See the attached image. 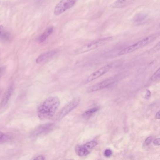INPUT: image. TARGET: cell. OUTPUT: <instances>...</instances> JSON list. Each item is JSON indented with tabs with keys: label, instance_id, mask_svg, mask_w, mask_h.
I'll return each instance as SVG.
<instances>
[{
	"label": "cell",
	"instance_id": "6da1fadb",
	"mask_svg": "<svg viewBox=\"0 0 160 160\" xmlns=\"http://www.w3.org/2000/svg\"><path fill=\"white\" fill-rule=\"evenodd\" d=\"M60 104V101L58 97H49L38 108V116L41 120L50 119L55 113Z\"/></svg>",
	"mask_w": 160,
	"mask_h": 160
},
{
	"label": "cell",
	"instance_id": "7a4b0ae2",
	"mask_svg": "<svg viewBox=\"0 0 160 160\" xmlns=\"http://www.w3.org/2000/svg\"><path fill=\"white\" fill-rule=\"evenodd\" d=\"M113 38L112 37H108L102 39H99L95 41H92L90 43L85 45L84 46L80 47V48L77 49L75 51V54H81L86 53L87 52L91 51L95 49H97L100 47L105 45L107 43L112 41Z\"/></svg>",
	"mask_w": 160,
	"mask_h": 160
},
{
	"label": "cell",
	"instance_id": "3957f363",
	"mask_svg": "<svg viewBox=\"0 0 160 160\" xmlns=\"http://www.w3.org/2000/svg\"><path fill=\"white\" fill-rule=\"evenodd\" d=\"M157 37V34H153V35H150L149 36L146 37L142 40L136 42V43L122 49L118 53V55L119 56H121V55L132 53L133 52L137 50L138 49L149 44L150 42L155 40Z\"/></svg>",
	"mask_w": 160,
	"mask_h": 160
},
{
	"label": "cell",
	"instance_id": "277c9868",
	"mask_svg": "<svg viewBox=\"0 0 160 160\" xmlns=\"http://www.w3.org/2000/svg\"><path fill=\"white\" fill-rule=\"evenodd\" d=\"M80 102V98L77 97L72 100L68 103H67L62 108L58 114L57 120L59 121L63 119L64 117L68 115L72 110L78 105Z\"/></svg>",
	"mask_w": 160,
	"mask_h": 160
},
{
	"label": "cell",
	"instance_id": "5b68a950",
	"mask_svg": "<svg viewBox=\"0 0 160 160\" xmlns=\"http://www.w3.org/2000/svg\"><path fill=\"white\" fill-rule=\"evenodd\" d=\"M95 141H90L84 145H78L75 147V151L77 155L80 157L85 156L90 153L92 150L97 145Z\"/></svg>",
	"mask_w": 160,
	"mask_h": 160
},
{
	"label": "cell",
	"instance_id": "8992f818",
	"mask_svg": "<svg viewBox=\"0 0 160 160\" xmlns=\"http://www.w3.org/2000/svg\"><path fill=\"white\" fill-rule=\"evenodd\" d=\"M77 0H61L56 5L54 9V14L60 15L68 9L71 8L76 4Z\"/></svg>",
	"mask_w": 160,
	"mask_h": 160
},
{
	"label": "cell",
	"instance_id": "52a82bcc",
	"mask_svg": "<svg viewBox=\"0 0 160 160\" xmlns=\"http://www.w3.org/2000/svg\"><path fill=\"white\" fill-rule=\"evenodd\" d=\"M113 63H110L95 71L88 77L87 80L85 81V84L90 83L92 81L96 80L97 78L101 77V76H103L107 72H109L110 70H111L113 68Z\"/></svg>",
	"mask_w": 160,
	"mask_h": 160
},
{
	"label": "cell",
	"instance_id": "ba28073f",
	"mask_svg": "<svg viewBox=\"0 0 160 160\" xmlns=\"http://www.w3.org/2000/svg\"><path fill=\"white\" fill-rule=\"evenodd\" d=\"M117 78H108L107 80H104L102 82L97 83L96 84L94 85L91 87L88 88L87 89V92H95L98 91L100 90L105 89L110 85L114 84V83L117 82Z\"/></svg>",
	"mask_w": 160,
	"mask_h": 160
},
{
	"label": "cell",
	"instance_id": "9c48e42d",
	"mask_svg": "<svg viewBox=\"0 0 160 160\" xmlns=\"http://www.w3.org/2000/svg\"><path fill=\"white\" fill-rule=\"evenodd\" d=\"M55 126V124L53 123H48L38 126L32 132L31 136L32 138H36L42 135L47 134L52 131Z\"/></svg>",
	"mask_w": 160,
	"mask_h": 160
},
{
	"label": "cell",
	"instance_id": "30bf717a",
	"mask_svg": "<svg viewBox=\"0 0 160 160\" xmlns=\"http://www.w3.org/2000/svg\"><path fill=\"white\" fill-rule=\"evenodd\" d=\"M13 85H11L7 88L6 91L4 94V96L2 97V100H1V103L0 105V107L1 108H4L7 105V104L9 103V100L11 99V97L12 92H13Z\"/></svg>",
	"mask_w": 160,
	"mask_h": 160
},
{
	"label": "cell",
	"instance_id": "8fae6325",
	"mask_svg": "<svg viewBox=\"0 0 160 160\" xmlns=\"http://www.w3.org/2000/svg\"><path fill=\"white\" fill-rule=\"evenodd\" d=\"M56 53V51L52 50L42 53L37 58L36 63H40L45 62L55 56Z\"/></svg>",
	"mask_w": 160,
	"mask_h": 160
},
{
	"label": "cell",
	"instance_id": "7c38bea8",
	"mask_svg": "<svg viewBox=\"0 0 160 160\" xmlns=\"http://www.w3.org/2000/svg\"><path fill=\"white\" fill-rule=\"evenodd\" d=\"M135 0H116L111 4L112 8H123L132 4Z\"/></svg>",
	"mask_w": 160,
	"mask_h": 160
},
{
	"label": "cell",
	"instance_id": "4fadbf2b",
	"mask_svg": "<svg viewBox=\"0 0 160 160\" xmlns=\"http://www.w3.org/2000/svg\"><path fill=\"white\" fill-rule=\"evenodd\" d=\"M53 32V27H49L46 29L44 33L40 36L39 38V41L40 43H42L47 40V38Z\"/></svg>",
	"mask_w": 160,
	"mask_h": 160
},
{
	"label": "cell",
	"instance_id": "5bb4252c",
	"mask_svg": "<svg viewBox=\"0 0 160 160\" xmlns=\"http://www.w3.org/2000/svg\"><path fill=\"white\" fill-rule=\"evenodd\" d=\"M100 108L98 107H94L87 110V111L84 112V113L82 114V117H84L85 118H89L90 117H91L92 114H94L95 113H96L99 110Z\"/></svg>",
	"mask_w": 160,
	"mask_h": 160
},
{
	"label": "cell",
	"instance_id": "9a60e30c",
	"mask_svg": "<svg viewBox=\"0 0 160 160\" xmlns=\"http://www.w3.org/2000/svg\"><path fill=\"white\" fill-rule=\"evenodd\" d=\"M11 140V137L8 135L0 131V144H3L8 142Z\"/></svg>",
	"mask_w": 160,
	"mask_h": 160
},
{
	"label": "cell",
	"instance_id": "2e32d148",
	"mask_svg": "<svg viewBox=\"0 0 160 160\" xmlns=\"http://www.w3.org/2000/svg\"><path fill=\"white\" fill-rule=\"evenodd\" d=\"M160 68L157 70L154 73L153 75H152V77H151V80L152 81H156L159 80L160 78Z\"/></svg>",
	"mask_w": 160,
	"mask_h": 160
},
{
	"label": "cell",
	"instance_id": "e0dca14e",
	"mask_svg": "<svg viewBox=\"0 0 160 160\" xmlns=\"http://www.w3.org/2000/svg\"><path fill=\"white\" fill-rule=\"evenodd\" d=\"M153 137L150 136V137L146 138V139L145 140L144 144L146 146H149V145H150L151 143L153 142Z\"/></svg>",
	"mask_w": 160,
	"mask_h": 160
},
{
	"label": "cell",
	"instance_id": "ac0fdd59",
	"mask_svg": "<svg viewBox=\"0 0 160 160\" xmlns=\"http://www.w3.org/2000/svg\"><path fill=\"white\" fill-rule=\"evenodd\" d=\"M112 154V151L110 149H107L104 152V155L106 157H110Z\"/></svg>",
	"mask_w": 160,
	"mask_h": 160
},
{
	"label": "cell",
	"instance_id": "d6986e66",
	"mask_svg": "<svg viewBox=\"0 0 160 160\" xmlns=\"http://www.w3.org/2000/svg\"><path fill=\"white\" fill-rule=\"evenodd\" d=\"M160 49V43H158V44L156 45L155 47H154L153 48L151 49L150 50V52L151 53H154V52H156L157 51Z\"/></svg>",
	"mask_w": 160,
	"mask_h": 160
},
{
	"label": "cell",
	"instance_id": "ffe728a7",
	"mask_svg": "<svg viewBox=\"0 0 160 160\" xmlns=\"http://www.w3.org/2000/svg\"><path fill=\"white\" fill-rule=\"evenodd\" d=\"M153 144L154 146H160V138H157L154 140H153Z\"/></svg>",
	"mask_w": 160,
	"mask_h": 160
},
{
	"label": "cell",
	"instance_id": "44dd1931",
	"mask_svg": "<svg viewBox=\"0 0 160 160\" xmlns=\"http://www.w3.org/2000/svg\"><path fill=\"white\" fill-rule=\"evenodd\" d=\"M33 159V160H44L45 159V158L43 156H39L36 157H34Z\"/></svg>",
	"mask_w": 160,
	"mask_h": 160
},
{
	"label": "cell",
	"instance_id": "7402d4cb",
	"mask_svg": "<svg viewBox=\"0 0 160 160\" xmlns=\"http://www.w3.org/2000/svg\"><path fill=\"white\" fill-rule=\"evenodd\" d=\"M151 92L149 90H146V95H145V97H146V98H149L150 96H151Z\"/></svg>",
	"mask_w": 160,
	"mask_h": 160
},
{
	"label": "cell",
	"instance_id": "603a6c76",
	"mask_svg": "<svg viewBox=\"0 0 160 160\" xmlns=\"http://www.w3.org/2000/svg\"><path fill=\"white\" fill-rule=\"evenodd\" d=\"M160 111H158L157 112L156 114V118L157 119H160Z\"/></svg>",
	"mask_w": 160,
	"mask_h": 160
},
{
	"label": "cell",
	"instance_id": "cb8c5ba5",
	"mask_svg": "<svg viewBox=\"0 0 160 160\" xmlns=\"http://www.w3.org/2000/svg\"><path fill=\"white\" fill-rule=\"evenodd\" d=\"M4 67H1L0 68V77L1 76L2 73H4Z\"/></svg>",
	"mask_w": 160,
	"mask_h": 160
},
{
	"label": "cell",
	"instance_id": "d4e9b609",
	"mask_svg": "<svg viewBox=\"0 0 160 160\" xmlns=\"http://www.w3.org/2000/svg\"><path fill=\"white\" fill-rule=\"evenodd\" d=\"M3 26H0V38L1 37V35H2V30H3Z\"/></svg>",
	"mask_w": 160,
	"mask_h": 160
}]
</instances>
